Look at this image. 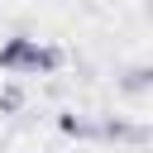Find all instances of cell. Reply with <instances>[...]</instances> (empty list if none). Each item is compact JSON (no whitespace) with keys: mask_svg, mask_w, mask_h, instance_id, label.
Wrapping results in <instances>:
<instances>
[{"mask_svg":"<svg viewBox=\"0 0 153 153\" xmlns=\"http://www.w3.org/2000/svg\"><path fill=\"white\" fill-rule=\"evenodd\" d=\"M57 62H62V53L57 48H43L38 38H10L0 48V67L14 72V76H38V72H53Z\"/></svg>","mask_w":153,"mask_h":153,"instance_id":"6da1fadb","label":"cell"}]
</instances>
